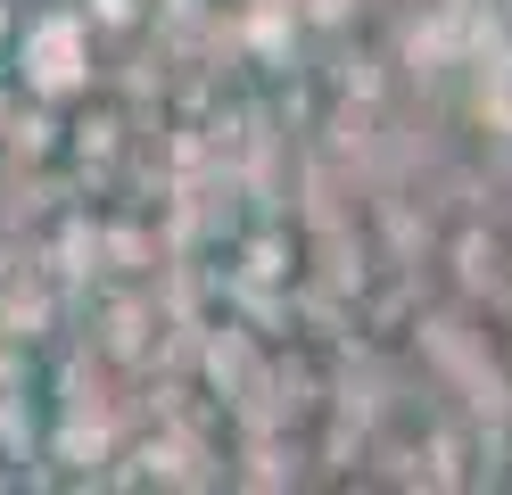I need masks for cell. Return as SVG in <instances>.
<instances>
[{
    "mask_svg": "<svg viewBox=\"0 0 512 495\" xmlns=\"http://www.w3.org/2000/svg\"><path fill=\"white\" fill-rule=\"evenodd\" d=\"M25 66H34L42 91H75V75H83V25L75 17H42L34 33H25Z\"/></svg>",
    "mask_w": 512,
    "mask_h": 495,
    "instance_id": "obj_1",
    "label": "cell"
}]
</instances>
